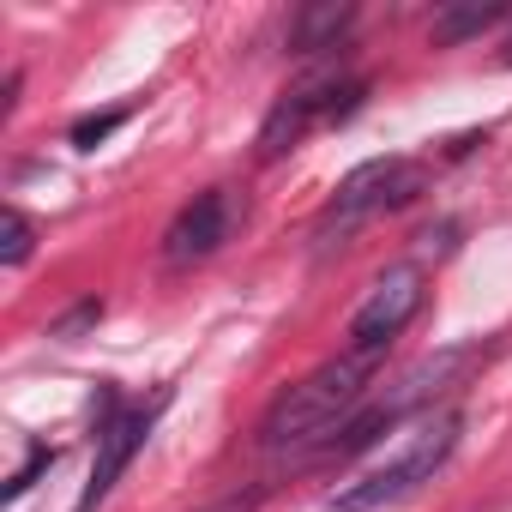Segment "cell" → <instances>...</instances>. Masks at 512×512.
I'll use <instances>...</instances> for the list:
<instances>
[{
	"label": "cell",
	"instance_id": "cell-10",
	"mask_svg": "<svg viewBox=\"0 0 512 512\" xmlns=\"http://www.w3.org/2000/svg\"><path fill=\"white\" fill-rule=\"evenodd\" d=\"M500 19V7H458V13H440L434 19V43H464V37H476L482 25H494Z\"/></svg>",
	"mask_w": 512,
	"mask_h": 512
},
{
	"label": "cell",
	"instance_id": "cell-13",
	"mask_svg": "<svg viewBox=\"0 0 512 512\" xmlns=\"http://www.w3.org/2000/svg\"><path fill=\"white\" fill-rule=\"evenodd\" d=\"M49 464H55V452H49V446H37V452H31V464H25V470H19V476L7 482V494H25V488H31V482H37V476H43Z\"/></svg>",
	"mask_w": 512,
	"mask_h": 512
},
{
	"label": "cell",
	"instance_id": "cell-1",
	"mask_svg": "<svg viewBox=\"0 0 512 512\" xmlns=\"http://www.w3.org/2000/svg\"><path fill=\"white\" fill-rule=\"evenodd\" d=\"M374 350H344L338 362H320L308 380H296L272 410H266V452H320L362 404L368 380H374Z\"/></svg>",
	"mask_w": 512,
	"mask_h": 512
},
{
	"label": "cell",
	"instance_id": "cell-2",
	"mask_svg": "<svg viewBox=\"0 0 512 512\" xmlns=\"http://www.w3.org/2000/svg\"><path fill=\"white\" fill-rule=\"evenodd\" d=\"M452 446H458V416L440 410L434 422H422V428L398 446V458H386L380 470H368L362 482H350L344 494H332L326 512H380V506L416 494L422 482H434V470L452 458Z\"/></svg>",
	"mask_w": 512,
	"mask_h": 512
},
{
	"label": "cell",
	"instance_id": "cell-12",
	"mask_svg": "<svg viewBox=\"0 0 512 512\" xmlns=\"http://www.w3.org/2000/svg\"><path fill=\"white\" fill-rule=\"evenodd\" d=\"M97 314H103L97 302H79V308H73L67 320H55V326H49V338H79V332H85V326H91Z\"/></svg>",
	"mask_w": 512,
	"mask_h": 512
},
{
	"label": "cell",
	"instance_id": "cell-6",
	"mask_svg": "<svg viewBox=\"0 0 512 512\" xmlns=\"http://www.w3.org/2000/svg\"><path fill=\"white\" fill-rule=\"evenodd\" d=\"M416 308H422V272H416V266H386V272L374 278L368 302H362L356 320H350V350L386 356V344L416 320Z\"/></svg>",
	"mask_w": 512,
	"mask_h": 512
},
{
	"label": "cell",
	"instance_id": "cell-3",
	"mask_svg": "<svg viewBox=\"0 0 512 512\" xmlns=\"http://www.w3.org/2000/svg\"><path fill=\"white\" fill-rule=\"evenodd\" d=\"M356 109H362V85L338 79V67H320V73H308L302 85H290L278 97V109L260 127V157H284V151H296L308 139L314 121H344Z\"/></svg>",
	"mask_w": 512,
	"mask_h": 512
},
{
	"label": "cell",
	"instance_id": "cell-14",
	"mask_svg": "<svg viewBox=\"0 0 512 512\" xmlns=\"http://www.w3.org/2000/svg\"><path fill=\"white\" fill-rule=\"evenodd\" d=\"M506 61H512V43H506Z\"/></svg>",
	"mask_w": 512,
	"mask_h": 512
},
{
	"label": "cell",
	"instance_id": "cell-8",
	"mask_svg": "<svg viewBox=\"0 0 512 512\" xmlns=\"http://www.w3.org/2000/svg\"><path fill=\"white\" fill-rule=\"evenodd\" d=\"M350 19H356V7H308L296 25H290V49L296 55H320V49H338V37L350 31Z\"/></svg>",
	"mask_w": 512,
	"mask_h": 512
},
{
	"label": "cell",
	"instance_id": "cell-7",
	"mask_svg": "<svg viewBox=\"0 0 512 512\" xmlns=\"http://www.w3.org/2000/svg\"><path fill=\"white\" fill-rule=\"evenodd\" d=\"M229 241V193H199L193 205H181V217L169 223L163 235V260L169 266H193V260H211V253Z\"/></svg>",
	"mask_w": 512,
	"mask_h": 512
},
{
	"label": "cell",
	"instance_id": "cell-11",
	"mask_svg": "<svg viewBox=\"0 0 512 512\" xmlns=\"http://www.w3.org/2000/svg\"><path fill=\"white\" fill-rule=\"evenodd\" d=\"M121 121H127V109H109V115H85V121L73 127V145H79V151H97V145H103V139H109Z\"/></svg>",
	"mask_w": 512,
	"mask_h": 512
},
{
	"label": "cell",
	"instance_id": "cell-5",
	"mask_svg": "<svg viewBox=\"0 0 512 512\" xmlns=\"http://www.w3.org/2000/svg\"><path fill=\"white\" fill-rule=\"evenodd\" d=\"M157 410H163V398H157V404H139V410H115V392H103L97 464H91V482H85V494H79V506H73V512H97V506L109 500V488H115V482H121V470L133 464V452L145 446V434H151Z\"/></svg>",
	"mask_w": 512,
	"mask_h": 512
},
{
	"label": "cell",
	"instance_id": "cell-9",
	"mask_svg": "<svg viewBox=\"0 0 512 512\" xmlns=\"http://www.w3.org/2000/svg\"><path fill=\"white\" fill-rule=\"evenodd\" d=\"M31 247H37V229H31V217L13 205L7 217H0V260H7V266H25Z\"/></svg>",
	"mask_w": 512,
	"mask_h": 512
},
{
	"label": "cell",
	"instance_id": "cell-4",
	"mask_svg": "<svg viewBox=\"0 0 512 512\" xmlns=\"http://www.w3.org/2000/svg\"><path fill=\"white\" fill-rule=\"evenodd\" d=\"M422 181H428L422 163H410V157H374V163H362V169H350V175L338 181V193H332L320 229H338V235H344V229H356L362 217L398 211V205H410V199L422 193Z\"/></svg>",
	"mask_w": 512,
	"mask_h": 512
}]
</instances>
